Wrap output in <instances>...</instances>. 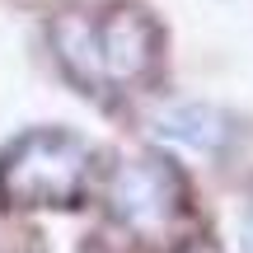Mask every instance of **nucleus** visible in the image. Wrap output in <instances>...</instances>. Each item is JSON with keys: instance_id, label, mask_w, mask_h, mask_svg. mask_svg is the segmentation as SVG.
<instances>
[{"instance_id": "39448f33", "label": "nucleus", "mask_w": 253, "mask_h": 253, "mask_svg": "<svg viewBox=\"0 0 253 253\" xmlns=\"http://www.w3.org/2000/svg\"><path fill=\"white\" fill-rule=\"evenodd\" d=\"M244 253H253V207H249V216H244Z\"/></svg>"}, {"instance_id": "7ed1b4c3", "label": "nucleus", "mask_w": 253, "mask_h": 253, "mask_svg": "<svg viewBox=\"0 0 253 253\" xmlns=\"http://www.w3.org/2000/svg\"><path fill=\"white\" fill-rule=\"evenodd\" d=\"M108 207L131 230H160L183 211V183L164 160H131L113 173Z\"/></svg>"}, {"instance_id": "423d86ee", "label": "nucleus", "mask_w": 253, "mask_h": 253, "mask_svg": "<svg viewBox=\"0 0 253 253\" xmlns=\"http://www.w3.org/2000/svg\"><path fill=\"white\" fill-rule=\"evenodd\" d=\"M183 253H216L211 244H192V249H183Z\"/></svg>"}, {"instance_id": "f257e3e1", "label": "nucleus", "mask_w": 253, "mask_h": 253, "mask_svg": "<svg viewBox=\"0 0 253 253\" xmlns=\"http://www.w3.org/2000/svg\"><path fill=\"white\" fill-rule=\"evenodd\" d=\"M52 38L84 84H131L160 61V28L131 5L108 9L103 19H61Z\"/></svg>"}, {"instance_id": "20e7f679", "label": "nucleus", "mask_w": 253, "mask_h": 253, "mask_svg": "<svg viewBox=\"0 0 253 253\" xmlns=\"http://www.w3.org/2000/svg\"><path fill=\"white\" fill-rule=\"evenodd\" d=\"M230 118L207 103H169V108L155 113V136L169 145H183L192 155H216L230 141Z\"/></svg>"}, {"instance_id": "f03ea898", "label": "nucleus", "mask_w": 253, "mask_h": 253, "mask_svg": "<svg viewBox=\"0 0 253 253\" xmlns=\"http://www.w3.org/2000/svg\"><path fill=\"white\" fill-rule=\"evenodd\" d=\"M89 183V145L71 131H28L0 160V202L71 207Z\"/></svg>"}]
</instances>
